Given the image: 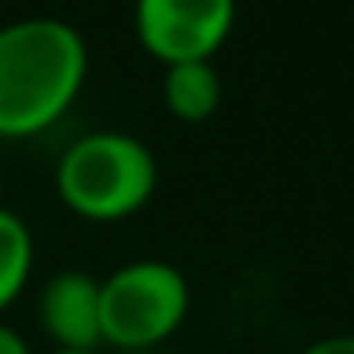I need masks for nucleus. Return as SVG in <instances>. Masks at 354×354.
<instances>
[{
    "instance_id": "obj_1",
    "label": "nucleus",
    "mask_w": 354,
    "mask_h": 354,
    "mask_svg": "<svg viewBox=\"0 0 354 354\" xmlns=\"http://www.w3.org/2000/svg\"><path fill=\"white\" fill-rule=\"evenodd\" d=\"M88 80V42L69 19L24 16L0 27V141L62 122Z\"/></svg>"
},
{
    "instance_id": "obj_2",
    "label": "nucleus",
    "mask_w": 354,
    "mask_h": 354,
    "mask_svg": "<svg viewBox=\"0 0 354 354\" xmlns=\"http://www.w3.org/2000/svg\"><path fill=\"white\" fill-rule=\"evenodd\" d=\"M160 183V164L141 138L122 130H92L62 153L54 171L57 198L69 214L111 225L141 214Z\"/></svg>"
},
{
    "instance_id": "obj_3",
    "label": "nucleus",
    "mask_w": 354,
    "mask_h": 354,
    "mask_svg": "<svg viewBox=\"0 0 354 354\" xmlns=\"http://www.w3.org/2000/svg\"><path fill=\"white\" fill-rule=\"evenodd\" d=\"M191 282L168 259H133L100 278V331L118 351H153L183 328Z\"/></svg>"
},
{
    "instance_id": "obj_4",
    "label": "nucleus",
    "mask_w": 354,
    "mask_h": 354,
    "mask_svg": "<svg viewBox=\"0 0 354 354\" xmlns=\"http://www.w3.org/2000/svg\"><path fill=\"white\" fill-rule=\"evenodd\" d=\"M236 27V0H133L138 46L164 69L214 62Z\"/></svg>"
},
{
    "instance_id": "obj_5",
    "label": "nucleus",
    "mask_w": 354,
    "mask_h": 354,
    "mask_svg": "<svg viewBox=\"0 0 354 354\" xmlns=\"http://www.w3.org/2000/svg\"><path fill=\"white\" fill-rule=\"evenodd\" d=\"M39 324L54 351H100V278L57 270L39 293Z\"/></svg>"
},
{
    "instance_id": "obj_6",
    "label": "nucleus",
    "mask_w": 354,
    "mask_h": 354,
    "mask_svg": "<svg viewBox=\"0 0 354 354\" xmlns=\"http://www.w3.org/2000/svg\"><path fill=\"white\" fill-rule=\"evenodd\" d=\"M160 100L176 122H209L221 107V73L214 62H179L164 69Z\"/></svg>"
},
{
    "instance_id": "obj_7",
    "label": "nucleus",
    "mask_w": 354,
    "mask_h": 354,
    "mask_svg": "<svg viewBox=\"0 0 354 354\" xmlns=\"http://www.w3.org/2000/svg\"><path fill=\"white\" fill-rule=\"evenodd\" d=\"M35 267V236L19 214L0 206V316L24 297Z\"/></svg>"
},
{
    "instance_id": "obj_8",
    "label": "nucleus",
    "mask_w": 354,
    "mask_h": 354,
    "mask_svg": "<svg viewBox=\"0 0 354 354\" xmlns=\"http://www.w3.org/2000/svg\"><path fill=\"white\" fill-rule=\"evenodd\" d=\"M297 354H354V331H339V335H324L316 343L301 346Z\"/></svg>"
},
{
    "instance_id": "obj_9",
    "label": "nucleus",
    "mask_w": 354,
    "mask_h": 354,
    "mask_svg": "<svg viewBox=\"0 0 354 354\" xmlns=\"http://www.w3.org/2000/svg\"><path fill=\"white\" fill-rule=\"evenodd\" d=\"M0 354H31V343L24 339V331H16L4 320H0Z\"/></svg>"
},
{
    "instance_id": "obj_10",
    "label": "nucleus",
    "mask_w": 354,
    "mask_h": 354,
    "mask_svg": "<svg viewBox=\"0 0 354 354\" xmlns=\"http://www.w3.org/2000/svg\"><path fill=\"white\" fill-rule=\"evenodd\" d=\"M50 354H95V351H50Z\"/></svg>"
}]
</instances>
